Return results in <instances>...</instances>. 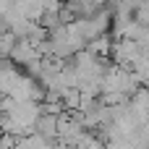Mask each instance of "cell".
I'll return each mask as SVG.
<instances>
[{"label": "cell", "mask_w": 149, "mask_h": 149, "mask_svg": "<svg viewBox=\"0 0 149 149\" xmlns=\"http://www.w3.org/2000/svg\"><path fill=\"white\" fill-rule=\"evenodd\" d=\"M10 60H13V63H21V65H29V63L42 60V58L37 55V50H34V45H31V42L18 39V42H16V47H13V52H10Z\"/></svg>", "instance_id": "1"}, {"label": "cell", "mask_w": 149, "mask_h": 149, "mask_svg": "<svg viewBox=\"0 0 149 149\" xmlns=\"http://www.w3.org/2000/svg\"><path fill=\"white\" fill-rule=\"evenodd\" d=\"M16 42H18V39H16L10 31H5V34L0 37V58H10V52H13Z\"/></svg>", "instance_id": "2"}, {"label": "cell", "mask_w": 149, "mask_h": 149, "mask_svg": "<svg viewBox=\"0 0 149 149\" xmlns=\"http://www.w3.org/2000/svg\"><path fill=\"white\" fill-rule=\"evenodd\" d=\"M134 24L139 26H149V3H139L134 10Z\"/></svg>", "instance_id": "3"}]
</instances>
